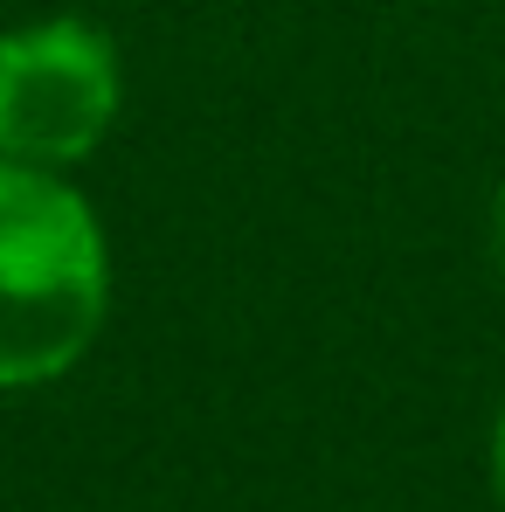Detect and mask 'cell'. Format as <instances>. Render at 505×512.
<instances>
[{"label": "cell", "mask_w": 505, "mask_h": 512, "mask_svg": "<svg viewBox=\"0 0 505 512\" xmlns=\"http://www.w3.org/2000/svg\"><path fill=\"white\" fill-rule=\"evenodd\" d=\"M118 111L111 42L84 21H42L0 42V153L21 167L84 160Z\"/></svg>", "instance_id": "7a4b0ae2"}, {"label": "cell", "mask_w": 505, "mask_h": 512, "mask_svg": "<svg viewBox=\"0 0 505 512\" xmlns=\"http://www.w3.org/2000/svg\"><path fill=\"white\" fill-rule=\"evenodd\" d=\"M104 326V236L84 194L0 160V388L63 374Z\"/></svg>", "instance_id": "6da1fadb"}, {"label": "cell", "mask_w": 505, "mask_h": 512, "mask_svg": "<svg viewBox=\"0 0 505 512\" xmlns=\"http://www.w3.org/2000/svg\"><path fill=\"white\" fill-rule=\"evenodd\" d=\"M492 263H499V277H505V180H499V194H492Z\"/></svg>", "instance_id": "277c9868"}, {"label": "cell", "mask_w": 505, "mask_h": 512, "mask_svg": "<svg viewBox=\"0 0 505 512\" xmlns=\"http://www.w3.org/2000/svg\"><path fill=\"white\" fill-rule=\"evenodd\" d=\"M492 492H499V512H505V402H499V423H492Z\"/></svg>", "instance_id": "3957f363"}]
</instances>
